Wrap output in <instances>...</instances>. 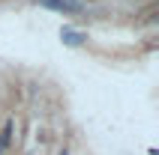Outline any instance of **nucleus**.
<instances>
[{"label": "nucleus", "mask_w": 159, "mask_h": 155, "mask_svg": "<svg viewBox=\"0 0 159 155\" xmlns=\"http://www.w3.org/2000/svg\"><path fill=\"white\" fill-rule=\"evenodd\" d=\"M36 3L45 9H54V12H63V15H78L81 12L75 0H36Z\"/></svg>", "instance_id": "1"}, {"label": "nucleus", "mask_w": 159, "mask_h": 155, "mask_svg": "<svg viewBox=\"0 0 159 155\" xmlns=\"http://www.w3.org/2000/svg\"><path fill=\"white\" fill-rule=\"evenodd\" d=\"M12 131H15V122L6 119V122H3V128H0V155L6 152L9 143H12Z\"/></svg>", "instance_id": "2"}, {"label": "nucleus", "mask_w": 159, "mask_h": 155, "mask_svg": "<svg viewBox=\"0 0 159 155\" xmlns=\"http://www.w3.org/2000/svg\"><path fill=\"white\" fill-rule=\"evenodd\" d=\"M63 42H66V45H81V42H84V33H72V30H63Z\"/></svg>", "instance_id": "3"}]
</instances>
